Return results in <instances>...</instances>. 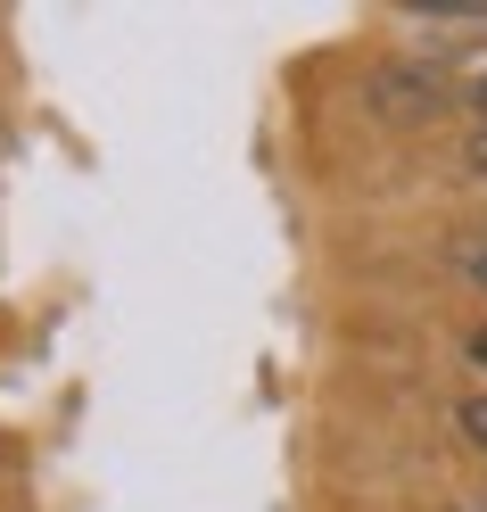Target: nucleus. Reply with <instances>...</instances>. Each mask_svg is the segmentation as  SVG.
I'll return each instance as SVG.
<instances>
[{"label":"nucleus","mask_w":487,"mask_h":512,"mask_svg":"<svg viewBox=\"0 0 487 512\" xmlns=\"http://www.w3.org/2000/svg\"><path fill=\"white\" fill-rule=\"evenodd\" d=\"M471 166L487 174V124H479V133H471Z\"/></svg>","instance_id":"obj_1"},{"label":"nucleus","mask_w":487,"mask_h":512,"mask_svg":"<svg viewBox=\"0 0 487 512\" xmlns=\"http://www.w3.org/2000/svg\"><path fill=\"white\" fill-rule=\"evenodd\" d=\"M471 100H479V124H487V75H471Z\"/></svg>","instance_id":"obj_2"},{"label":"nucleus","mask_w":487,"mask_h":512,"mask_svg":"<svg viewBox=\"0 0 487 512\" xmlns=\"http://www.w3.org/2000/svg\"><path fill=\"white\" fill-rule=\"evenodd\" d=\"M471 281H479V290H487V248H479V256H471Z\"/></svg>","instance_id":"obj_3"},{"label":"nucleus","mask_w":487,"mask_h":512,"mask_svg":"<svg viewBox=\"0 0 487 512\" xmlns=\"http://www.w3.org/2000/svg\"><path fill=\"white\" fill-rule=\"evenodd\" d=\"M471 364H487V331H471Z\"/></svg>","instance_id":"obj_4"}]
</instances>
